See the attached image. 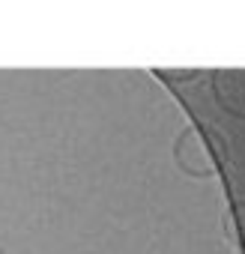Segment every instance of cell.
<instances>
[{"label":"cell","mask_w":245,"mask_h":254,"mask_svg":"<svg viewBox=\"0 0 245 254\" xmlns=\"http://www.w3.org/2000/svg\"><path fill=\"white\" fill-rule=\"evenodd\" d=\"M174 156H177V165L191 174V177H209L215 162H212V153H209V144L203 141V135L197 129H185L180 138H177V147H174Z\"/></svg>","instance_id":"1"}]
</instances>
